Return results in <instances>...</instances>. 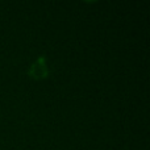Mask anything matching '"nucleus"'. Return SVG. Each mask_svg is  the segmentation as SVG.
Masks as SVG:
<instances>
[]
</instances>
